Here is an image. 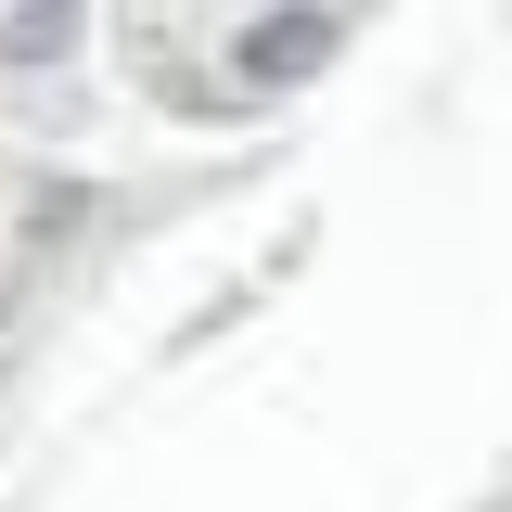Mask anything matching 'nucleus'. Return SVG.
Wrapping results in <instances>:
<instances>
[{
  "instance_id": "1",
  "label": "nucleus",
  "mask_w": 512,
  "mask_h": 512,
  "mask_svg": "<svg viewBox=\"0 0 512 512\" xmlns=\"http://www.w3.org/2000/svg\"><path fill=\"white\" fill-rule=\"evenodd\" d=\"M333 52H346L333 13H256V26H244V77H256V90H295V77H320Z\"/></svg>"
},
{
  "instance_id": "2",
  "label": "nucleus",
  "mask_w": 512,
  "mask_h": 512,
  "mask_svg": "<svg viewBox=\"0 0 512 512\" xmlns=\"http://www.w3.org/2000/svg\"><path fill=\"white\" fill-rule=\"evenodd\" d=\"M0 52H26V64L77 52V13H0Z\"/></svg>"
}]
</instances>
